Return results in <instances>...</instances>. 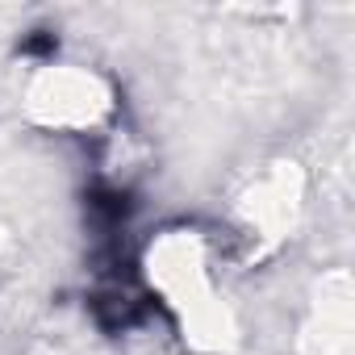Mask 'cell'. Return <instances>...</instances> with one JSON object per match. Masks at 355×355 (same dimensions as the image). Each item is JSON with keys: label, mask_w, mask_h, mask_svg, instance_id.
Returning <instances> with one entry per match:
<instances>
[{"label": "cell", "mask_w": 355, "mask_h": 355, "mask_svg": "<svg viewBox=\"0 0 355 355\" xmlns=\"http://www.w3.org/2000/svg\"><path fill=\"white\" fill-rule=\"evenodd\" d=\"M5 247H9V230H5V226H0V251H5Z\"/></svg>", "instance_id": "4"}, {"label": "cell", "mask_w": 355, "mask_h": 355, "mask_svg": "<svg viewBox=\"0 0 355 355\" xmlns=\"http://www.w3.org/2000/svg\"><path fill=\"white\" fill-rule=\"evenodd\" d=\"M138 276L175 334L197 355H230L243 338L239 309L222 280V259L201 226H159L138 255Z\"/></svg>", "instance_id": "1"}, {"label": "cell", "mask_w": 355, "mask_h": 355, "mask_svg": "<svg viewBox=\"0 0 355 355\" xmlns=\"http://www.w3.org/2000/svg\"><path fill=\"white\" fill-rule=\"evenodd\" d=\"M309 209V175L297 159H272L234 193L230 222L255 255H272L297 239Z\"/></svg>", "instance_id": "3"}, {"label": "cell", "mask_w": 355, "mask_h": 355, "mask_svg": "<svg viewBox=\"0 0 355 355\" xmlns=\"http://www.w3.org/2000/svg\"><path fill=\"white\" fill-rule=\"evenodd\" d=\"M117 84L84 59H42L21 76V121L42 134L88 138L117 117Z\"/></svg>", "instance_id": "2"}]
</instances>
